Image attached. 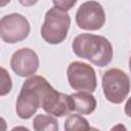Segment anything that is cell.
<instances>
[{"instance_id":"9c48e42d","label":"cell","mask_w":131,"mask_h":131,"mask_svg":"<svg viewBox=\"0 0 131 131\" xmlns=\"http://www.w3.org/2000/svg\"><path fill=\"white\" fill-rule=\"evenodd\" d=\"M42 108L47 114L54 117H63L74 111L71 95L57 92L55 89L43 99Z\"/></svg>"},{"instance_id":"52a82bcc","label":"cell","mask_w":131,"mask_h":131,"mask_svg":"<svg viewBox=\"0 0 131 131\" xmlns=\"http://www.w3.org/2000/svg\"><path fill=\"white\" fill-rule=\"evenodd\" d=\"M76 23L79 28L96 31L105 24V12L100 3L89 0L82 3L76 12Z\"/></svg>"},{"instance_id":"e0dca14e","label":"cell","mask_w":131,"mask_h":131,"mask_svg":"<svg viewBox=\"0 0 131 131\" xmlns=\"http://www.w3.org/2000/svg\"><path fill=\"white\" fill-rule=\"evenodd\" d=\"M9 2H10V0H0V6L3 7V6H5L7 3H9Z\"/></svg>"},{"instance_id":"5b68a950","label":"cell","mask_w":131,"mask_h":131,"mask_svg":"<svg viewBox=\"0 0 131 131\" xmlns=\"http://www.w3.org/2000/svg\"><path fill=\"white\" fill-rule=\"evenodd\" d=\"M68 81L70 86L77 91L93 92L97 86V79L94 69L88 63L73 61L69 64Z\"/></svg>"},{"instance_id":"4fadbf2b","label":"cell","mask_w":131,"mask_h":131,"mask_svg":"<svg viewBox=\"0 0 131 131\" xmlns=\"http://www.w3.org/2000/svg\"><path fill=\"white\" fill-rule=\"evenodd\" d=\"M12 88V83H11V78L8 75L7 71L4 68H1V90H0V95L4 96L10 92Z\"/></svg>"},{"instance_id":"3957f363","label":"cell","mask_w":131,"mask_h":131,"mask_svg":"<svg viewBox=\"0 0 131 131\" xmlns=\"http://www.w3.org/2000/svg\"><path fill=\"white\" fill-rule=\"evenodd\" d=\"M71 25L70 14L56 6H53L45 13L44 23L41 28V36L49 44H59L68 36Z\"/></svg>"},{"instance_id":"8992f818","label":"cell","mask_w":131,"mask_h":131,"mask_svg":"<svg viewBox=\"0 0 131 131\" xmlns=\"http://www.w3.org/2000/svg\"><path fill=\"white\" fill-rule=\"evenodd\" d=\"M30 30L28 19L19 13H10L0 19V36L5 43L13 44L25 40Z\"/></svg>"},{"instance_id":"ba28073f","label":"cell","mask_w":131,"mask_h":131,"mask_svg":"<svg viewBox=\"0 0 131 131\" xmlns=\"http://www.w3.org/2000/svg\"><path fill=\"white\" fill-rule=\"evenodd\" d=\"M12 71L19 77H30L36 74L39 68V57L31 48L16 50L10 59Z\"/></svg>"},{"instance_id":"2e32d148","label":"cell","mask_w":131,"mask_h":131,"mask_svg":"<svg viewBox=\"0 0 131 131\" xmlns=\"http://www.w3.org/2000/svg\"><path fill=\"white\" fill-rule=\"evenodd\" d=\"M18 2L23 5V6H26V7H29V6H33L35 5L38 0H18Z\"/></svg>"},{"instance_id":"30bf717a","label":"cell","mask_w":131,"mask_h":131,"mask_svg":"<svg viewBox=\"0 0 131 131\" xmlns=\"http://www.w3.org/2000/svg\"><path fill=\"white\" fill-rule=\"evenodd\" d=\"M71 97L73 100V110L81 115H90L96 108L97 102L91 92L78 91L71 94Z\"/></svg>"},{"instance_id":"7a4b0ae2","label":"cell","mask_w":131,"mask_h":131,"mask_svg":"<svg viewBox=\"0 0 131 131\" xmlns=\"http://www.w3.org/2000/svg\"><path fill=\"white\" fill-rule=\"evenodd\" d=\"M72 49L78 57L87 59L100 68L110 64L114 54L111 42L103 36L93 34L76 36L72 42Z\"/></svg>"},{"instance_id":"5bb4252c","label":"cell","mask_w":131,"mask_h":131,"mask_svg":"<svg viewBox=\"0 0 131 131\" xmlns=\"http://www.w3.org/2000/svg\"><path fill=\"white\" fill-rule=\"evenodd\" d=\"M77 1L78 0H52V3L54 4V6L68 11L77 3Z\"/></svg>"},{"instance_id":"ac0fdd59","label":"cell","mask_w":131,"mask_h":131,"mask_svg":"<svg viewBox=\"0 0 131 131\" xmlns=\"http://www.w3.org/2000/svg\"><path fill=\"white\" fill-rule=\"evenodd\" d=\"M129 70H130V72H131V57H130V59H129Z\"/></svg>"},{"instance_id":"7c38bea8","label":"cell","mask_w":131,"mask_h":131,"mask_svg":"<svg viewBox=\"0 0 131 131\" xmlns=\"http://www.w3.org/2000/svg\"><path fill=\"white\" fill-rule=\"evenodd\" d=\"M91 127L88 121L77 114L69 115L64 121V130L67 131H77V130H90Z\"/></svg>"},{"instance_id":"277c9868","label":"cell","mask_w":131,"mask_h":131,"mask_svg":"<svg viewBox=\"0 0 131 131\" xmlns=\"http://www.w3.org/2000/svg\"><path fill=\"white\" fill-rule=\"evenodd\" d=\"M102 90L105 98L112 103H122L130 91V78L120 69H110L102 75Z\"/></svg>"},{"instance_id":"6da1fadb","label":"cell","mask_w":131,"mask_h":131,"mask_svg":"<svg viewBox=\"0 0 131 131\" xmlns=\"http://www.w3.org/2000/svg\"><path fill=\"white\" fill-rule=\"evenodd\" d=\"M54 88L42 76H32L27 79L21 86L16 99V115L24 120L30 119L36 114L39 107H42L43 99Z\"/></svg>"},{"instance_id":"8fae6325","label":"cell","mask_w":131,"mask_h":131,"mask_svg":"<svg viewBox=\"0 0 131 131\" xmlns=\"http://www.w3.org/2000/svg\"><path fill=\"white\" fill-rule=\"evenodd\" d=\"M33 128L36 131H57L58 122L52 115H37L33 120Z\"/></svg>"},{"instance_id":"9a60e30c","label":"cell","mask_w":131,"mask_h":131,"mask_svg":"<svg viewBox=\"0 0 131 131\" xmlns=\"http://www.w3.org/2000/svg\"><path fill=\"white\" fill-rule=\"evenodd\" d=\"M125 114L127 115V117L131 118V96L128 98V100L125 104Z\"/></svg>"}]
</instances>
